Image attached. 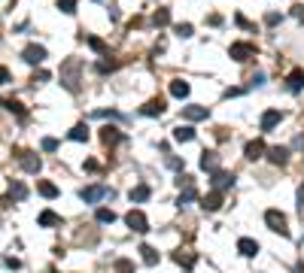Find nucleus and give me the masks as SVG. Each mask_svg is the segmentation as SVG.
<instances>
[{
    "label": "nucleus",
    "mask_w": 304,
    "mask_h": 273,
    "mask_svg": "<svg viewBox=\"0 0 304 273\" xmlns=\"http://www.w3.org/2000/svg\"><path fill=\"white\" fill-rule=\"evenodd\" d=\"M58 76H61V85L76 94L79 82H82V61H79V58H67V61L61 64V70H58Z\"/></svg>",
    "instance_id": "nucleus-1"
},
{
    "label": "nucleus",
    "mask_w": 304,
    "mask_h": 273,
    "mask_svg": "<svg viewBox=\"0 0 304 273\" xmlns=\"http://www.w3.org/2000/svg\"><path fill=\"white\" fill-rule=\"evenodd\" d=\"M265 225L271 228L274 234H280V237H289V222H286V215L280 210H268L265 212Z\"/></svg>",
    "instance_id": "nucleus-2"
},
{
    "label": "nucleus",
    "mask_w": 304,
    "mask_h": 273,
    "mask_svg": "<svg viewBox=\"0 0 304 273\" xmlns=\"http://www.w3.org/2000/svg\"><path fill=\"white\" fill-rule=\"evenodd\" d=\"M228 55H231L235 61L243 64V61H249V58H256V46H253V43H231Z\"/></svg>",
    "instance_id": "nucleus-3"
},
{
    "label": "nucleus",
    "mask_w": 304,
    "mask_h": 273,
    "mask_svg": "<svg viewBox=\"0 0 304 273\" xmlns=\"http://www.w3.org/2000/svg\"><path fill=\"white\" fill-rule=\"evenodd\" d=\"M125 225H128L131 231H137V234H146L149 231V218L143 215L140 210H131L128 215H125Z\"/></svg>",
    "instance_id": "nucleus-4"
},
{
    "label": "nucleus",
    "mask_w": 304,
    "mask_h": 273,
    "mask_svg": "<svg viewBox=\"0 0 304 273\" xmlns=\"http://www.w3.org/2000/svg\"><path fill=\"white\" fill-rule=\"evenodd\" d=\"M106 194L113 197V191L106 188V185H88V188H82V191H79V197L85 200V204H98V200H103Z\"/></svg>",
    "instance_id": "nucleus-5"
},
{
    "label": "nucleus",
    "mask_w": 304,
    "mask_h": 273,
    "mask_svg": "<svg viewBox=\"0 0 304 273\" xmlns=\"http://www.w3.org/2000/svg\"><path fill=\"white\" fill-rule=\"evenodd\" d=\"M19 164H22L25 173H40V167H43V161H40L37 152H22V155H19Z\"/></svg>",
    "instance_id": "nucleus-6"
},
{
    "label": "nucleus",
    "mask_w": 304,
    "mask_h": 273,
    "mask_svg": "<svg viewBox=\"0 0 304 273\" xmlns=\"http://www.w3.org/2000/svg\"><path fill=\"white\" fill-rule=\"evenodd\" d=\"M49 58V52L43 49V46H28L25 52H22V61H28V64H34V67H37V64H43Z\"/></svg>",
    "instance_id": "nucleus-7"
},
{
    "label": "nucleus",
    "mask_w": 304,
    "mask_h": 273,
    "mask_svg": "<svg viewBox=\"0 0 304 273\" xmlns=\"http://www.w3.org/2000/svg\"><path fill=\"white\" fill-rule=\"evenodd\" d=\"M231 185H235V173H225V170H213V188L216 191H228Z\"/></svg>",
    "instance_id": "nucleus-8"
},
{
    "label": "nucleus",
    "mask_w": 304,
    "mask_h": 273,
    "mask_svg": "<svg viewBox=\"0 0 304 273\" xmlns=\"http://www.w3.org/2000/svg\"><path fill=\"white\" fill-rule=\"evenodd\" d=\"M265 152H268V161L277 164V167H283V164L289 161V149H286V146H271V149H265Z\"/></svg>",
    "instance_id": "nucleus-9"
},
{
    "label": "nucleus",
    "mask_w": 304,
    "mask_h": 273,
    "mask_svg": "<svg viewBox=\"0 0 304 273\" xmlns=\"http://www.w3.org/2000/svg\"><path fill=\"white\" fill-rule=\"evenodd\" d=\"M207 116H210L207 106H183V119L186 121H204Z\"/></svg>",
    "instance_id": "nucleus-10"
},
{
    "label": "nucleus",
    "mask_w": 304,
    "mask_h": 273,
    "mask_svg": "<svg viewBox=\"0 0 304 273\" xmlns=\"http://www.w3.org/2000/svg\"><path fill=\"white\" fill-rule=\"evenodd\" d=\"M265 149H268V146H265L262 140H249L246 149H243V155H246L249 161H259V158H265Z\"/></svg>",
    "instance_id": "nucleus-11"
},
{
    "label": "nucleus",
    "mask_w": 304,
    "mask_h": 273,
    "mask_svg": "<svg viewBox=\"0 0 304 273\" xmlns=\"http://www.w3.org/2000/svg\"><path fill=\"white\" fill-rule=\"evenodd\" d=\"M140 113L143 116H165V100L162 97H152V100H146L140 106Z\"/></svg>",
    "instance_id": "nucleus-12"
},
{
    "label": "nucleus",
    "mask_w": 304,
    "mask_h": 273,
    "mask_svg": "<svg viewBox=\"0 0 304 273\" xmlns=\"http://www.w3.org/2000/svg\"><path fill=\"white\" fill-rule=\"evenodd\" d=\"M201 207H204L207 212H216V210L222 207V191H210V194H204V197H201Z\"/></svg>",
    "instance_id": "nucleus-13"
},
{
    "label": "nucleus",
    "mask_w": 304,
    "mask_h": 273,
    "mask_svg": "<svg viewBox=\"0 0 304 273\" xmlns=\"http://www.w3.org/2000/svg\"><path fill=\"white\" fill-rule=\"evenodd\" d=\"M280 119H283L280 109H268V113L262 116V131H274V127L280 124Z\"/></svg>",
    "instance_id": "nucleus-14"
},
{
    "label": "nucleus",
    "mask_w": 304,
    "mask_h": 273,
    "mask_svg": "<svg viewBox=\"0 0 304 273\" xmlns=\"http://www.w3.org/2000/svg\"><path fill=\"white\" fill-rule=\"evenodd\" d=\"M237 252L243 255V258H253V255L259 252V243L249 240V237H240V240H237Z\"/></svg>",
    "instance_id": "nucleus-15"
},
{
    "label": "nucleus",
    "mask_w": 304,
    "mask_h": 273,
    "mask_svg": "<svg viewBox=\"0 0 304 273\" xmlns=\"http://www.w3.org/2000/svg\"><path fill=\"white\" fill-rule=\"evenodd\" d=\"M189 91H192V85H189L186 79H173V82H170V94H173V97L186 100V97H189Z\"/></svg>",
    "instance_id": "nucleus-16"
},
{
    "label": "nucleus",
    "mask_w": 304,
    "mask_h": 273,
    "mask_svg": "<svg viewBox=\"0 0 304 273\" xmlns=\"http://www.w3.org/2000/svg\"><path fill=\"white\" fill-rule=\"evenodd\" d=\"M101 140H103L106 146H116V143L122 140V131H119V127H113V124H106L103 131H101Z\"/></svg>",
    "instance_id": "nucleus-17"
},
{
    "label": "nucleus",
    "mask_w": 304,
    "mask_h": 273,
    "mask_svg": "<svg viewBox=\"0 0 304 273\" xmlns=\"http://www.w3.org/2000/svg\"><path fill=\"white\" fill-rule=\"evenodd\" d=\"M37 191H40L43 197H49V200L58 197V185H55V182H49V179H40V182H37Z\"/></svg>",
    "instance_id": "nucleus-18"
},
{
    "label": "nucleus",
    "mask_w": 304,
    "mask_h": 273,
    "mask_svg": "<svg viewBox=\"0 0 304 273\" xmlns=\"http://www.w3.org/2000/svg\"><path fill=\"white\" fill-rule=\"evenodd\" d=\"M149 197H152L149 185H134V188H131V204H146Z\"/></svg>",
    "instance_id": "nucleus-19"
},
{
    "label": "nucleus",
    "mask_w": 304,
    "mask_h": 273,
    "mask_svg": "<svg viewBox=\"0 0 304 273\" xmlns=\"http://www.w3.org/2000/svg\"><path fill=\"white\" fill-rule=\"evenodd\" d=\"M180 188H183V191H180V200H176L180 207H186L189 200H195V197H198V188H195V182H186V185H180Z\"/></svg>",
    "instance_id": "nucleus-20"
},
{
    "label": "nucleus",
    "mask_w": 304,
    "mask_h": 273,
    "mask_svg": "<svg viewBox=\"0 0 304 273\" xmlns=\"http://www.w3.org/2000/svg\"><path fill=\"white\" fill-rule=\"evenodd\" d=\"M286 82H289V91H292V94H298V91L304 88V70H292Z\"/></svg>",
    "instance_id": "nucleus-21"
},
{
    "label": "nucleus",
    "mask_w": 304,
    "mask_h": 273,
    "mask_svg": "<svg viewBox=\"0 0 304 273\" xmlns=\"http://www.w3.org/2000/svg\"><path fill=\"white\" fill-rule=\"evenodd\" d=\"M216 167H219V155H216V152H204V155H201V170L213 173Z\"/></svg>",
    "instance_id": "nucleus-22"
},
{
    "label": "nucleus",
    "mask_w": 304,
    "mask_h": 273,
    "mask_svg": "<svg viewBox=\"0 0 304 273\" xmlns=\"http://www.w3.org/2000/svg\"><path fill=\"white\" fill-rule=\"evenodd\" d=\"M55 225H61V215L52 212V210H43L40 212V228H55Z\"/></svg>",
    "instance_id": "nucleus-23"
},
{
    "label": "nucleus",
    "mask_w": 304,
    "mask_h": 273,
    "mask_svg": "<svg viewBox=\"0 0 304 273\" xmlns=\"http://www.w3.org/2000/svg\"><path fill=\"white\" fill-rule=\"evenodd\" d=\"M173 140H180V143L195 140V127H192V124H180V127H173Z\"/></svg>",
    "instance_id": "nucleus-24"
},
{
    "label": "nucleus",
    "mask_w": 304,
    "mask_h": 273,
    "mask_svg": "<svg viewBox=\"0 0 304 273\" xmlns=\"http://www.w3.org/2000/svg\"><path fill=\"white\" fill-rule=\"evenodd\" d=\"M140 255H143V264H149V267H155V264H158V252H155L152 246L143 243V246H140Z\"/></svg>",
    "instance_id": "nucleus-25"
},
{
    "label": "nucleus",
    "mask_w": 304,
    "mask_h": 273,
    "mask_svg": "<svg viewBox=\"0 0 304 273\" xmlns=\"http://www.w3.org/2000/svg\"><path fill=\"white\" fill-rule=\"evenodd\" d=\"M152 25L155 28H165V25H170V9H155V15H152Z\"/></svg>",
    "instance_id": "nucleus-26"
},
{
    "label": "nucleus",
    "mask_w": 304,
    "mask_h": 273,
    "mask_svg": "<svg viewBox=\"0 0 304 273\" xmlns=\"http://www.w3.org/2000/svg\"><path fill=\"white\" fill-rule=\"evenodd\" d=\"M95 218H98L101 225H113V222H116V212H113V210H106V207H101V210L95 212Z\"/></svg>",
    "instance_id": "nucleus-27"
},
{
    "label": "nucleus",
    "mask_w": 304,
    "mask_h": 273,
    "mask_svg": "<svg viewBox=\"0 0 304 273\" xmlns=\"http://www.w3.org/2000/svg\"><path fill=\"white\" fill-rule=\"evenodd\" d=\"M67 137L73 140V143H85V140H88V127H85V124H76V127H73V131H70Z\"/></svg>",
    "instance_id": "nucleus-28"
},
{
    "label": "nucleus",
    "mask_w": 304,
    "mask_h": 273,
    "mask_svg": "<svg viewBox=\"0 0 304 273\" xmlns=\"http://www.w3.org/2000/svg\"><path fill=\"white\" fill-rule=\"evenodd\" d=\"M9 194H12L15 200H25V197H28V188L22 185V182H12V185H9Z\"/></svg>",
    "instance_id": "nucleus-29"
},
{
    "label": "nucleus",
    "mask_w": 304,
    "mask_h": 273,
    "mask_svg": "<svg viewBox=\"0 0 304 273\" xmlns=\"http://www.w3.org/2000/svg\"><path fill=\"white\" fill-rule=\"evenodd\" d=\"M173 30H176V36H183V40H189V36H192V33H195V28H192V25H189V22H180V25H176V28H173Z\"/></svg>",
    "instance_id": "nucleus-30"
},
{
    "label": "nucleus",
    "mask_w": 304,
    "mask_h": 273,
    "mask_svg": "<svg viewBox=\"0 0 304 273\" xmlns=\"http://www.w3.org/2000/svg\"><path fill=\"white\" fill-rule=\"evenodd\" d=\"M58 9H61L64 15H73V12H76V0H58Z\"/></svg>",
    "instance_id": "nucleus-31"
},
{
    "label": "nucleus",
    "mask_w": 304,
    "mask_h": 273,
    "mask_svg": "<svg viewBox=\"0 0 304 273\" xmlns=\"http://www.w3.org/2000/svg\"><path fill=\"white\" fill-rule=\"evenodd\" d=\"M116 273H134V264H131L128 258H119V261H116Z\"/></svg>",
    "instance_id": "nucleus-32"
},
{
    "label": "nucleus",
    "mask_w": 304,
    "mask_h": 273,
    "mask_svg": "<svg viewBox=\"0 0 304 273\" xmlns=\"http://www.w3.org/2000/svg\"><path fill=\"white\" fill-rule=\"evenodd\" d=\"M88 46H92V49H95V52H101V55H103V52H106V43H103V40H101V36H88Z\"/></svg>",
    "instance_id": "nucleus-33"
},
{
    "label": "nucleus",
    "mask_w": 304,
    "mask_h": 273,
    "mask_svg": "<svg viewBox=\"0 0 304 273\" xmlns=\"http://www.w3.org/2000/svg\"><path fill=\"white\" fill-rule=\"evenodd\" d=\"M119 64L116 61H98V73H113Z\"/></svg>",
    "instance_id": "nucleus-34"
},
{
    "label": "nucleus",
    "mask_w": 304,
    "mask_h": 273,
    "mask_svg": "<svg viewBox=\"0 0 304 273\" xmlns=\"http://www.w3.org/2000/svg\"><path fill=\"white\" fill-rule=\"evenodd\" d=\"M55 149H58V140L55 137H46L43 140V152H55Z\"/></svg>",
    "instance_id": "nucleus-35"
},
{
    "label": "nucleus",
    "mask_w": 304,
    "mask_h": 273,
    "mask_svg": "<svg viewBox=\"0 0 304 273\" xmlns=\"http://www.w3.org/2000/svg\"><path fill=\"white\" fill-rule=\"evenodd\" d=\"M31 82H34V85H43V82H49V73H46V70H37Z\"/></svg>",
    "instance_id": "nucleus-36"
},
{
    "label": "nucleus",
    "mask_w": 304,
    "mask_h": 273,
    "mask_svg": "<svg viewBox=\"0 0 304 273\" xmlns=\"http://www.w3.org/2000/svg\"><path fill=\"white\" fill-rule=\"evenodd\" d=\"M173 261H176V264H186V267H192V264H195L192 258H183V252H173Z\"/></svg>",
    "instance_id": "nucleus-37"
},
{
    "label": "nucleus",
    "mask_w": 304,
    "mask_h": 273,
    "mask_svg": "<svg viewBox=\"0 0 304 273\" xmlns=\"http://www.w3.org/2000/svg\"><path fill=\"white\" fill-rule=\"evenodd\" d=\"M3 264H6V267H12V270H19V267H22V261H19V258H12V255H6Z\"/></svg>",
    "instance_id": "nucleus-38"
},
{
    "label": "nucleus",
    "mask_w": 304,
    "mask_h": 273,
    "mask_svg": "<svg viewBox=\"0 0 304 273\" xmlns=\"http://www.w3.org/2000/svg\"><path fill=\"white\" fill-rule=\"evenodd\" d=\"M265 25H280V12H268L265 15Z\"/></svg>",
    "instance_id": "nucleus-39"
},
{
    "label": "nucleus",
    "mask_w": 304,
    "mask_h": 273,
    "mask_svg": "<svg viewBox=\"0 0 304 273\" xmlns=\"http://www.w3.org/2000/svg\"><path fill=\"white\" fill-rule=\"evenodd\" d=\"M292 15L298 18V22H304V3H295V6H292Z\"/></svg>",
    "instance_id": "nucleus-40"
},
{
    "label": "nucleus",
    "mask_w": 304,
    "mask_h": 273,
    "mask_svg": "<svg viewBox=\"0 0 304 273\" xmlns=\"http://www.w3.org/2000/svg\"><path fill=\"white\" fill-rule=\"evenodd\" d=\"M6 82H9V70L0 64V85H6Z\"/></svg>",
    "instance_id": "nucleus-41"
},
{
    "label": "nucleus",
    "mask_w": 304,
    "mask_h": 273,
    "mask_svg": "<svg viewBox=\"0 0 304 273\" xmlns=\"http://www.w3.org/2000/svg\"><path fill=\"white\" fill-rule=\"evenodd\" d=\"M168 167H173V170H183V161H180V158H168Z\"/></svg>",
    "instance_id": "nucleus-42"
},
{
    "label": "nucleus",
    "mask_w": 304,
    "mask_h": 273,
    "mask_svg": "<svg viewBox=\"0 0 304 273\" xmlns=\"http://www.w3.org/2000/svg\"><path fill=\"white\" fill-rule=\"evenodd\" d=\"M237 94H243V88H225V97H237Z\"/></svg>",
    "instance_id": "nucleus-43"
},
{
    "label": "nucleus",
    "mask_w": 304,
    "mask_h": 273,
    "mask_svg": "<svg viewBox=\"0 0 304 273\" xmlns=\"http://www.w3.org/2000/svg\"><path fill=\"white\" fill-rule=\"evenodd\" d=\"M298 210H301V212H304V185H301V188H298Z\"/></svg>",
    "instance_id": "nucleus-44"
},
{
    "label": "nucleus",
    "mask_w": 304,
    "mask_h": 273,
    "mask_svg": "<svg viewBox=\"0 0 304 273\" xmlns=\"http://www.w3.org/2000/svg\"><path fill=\"white\" fill-rule=\"evenodd\" d=\"M95 3H101V0H95Z\"/></svg>",
    "instance_id": "nucleus-45"
}]
</instances>
